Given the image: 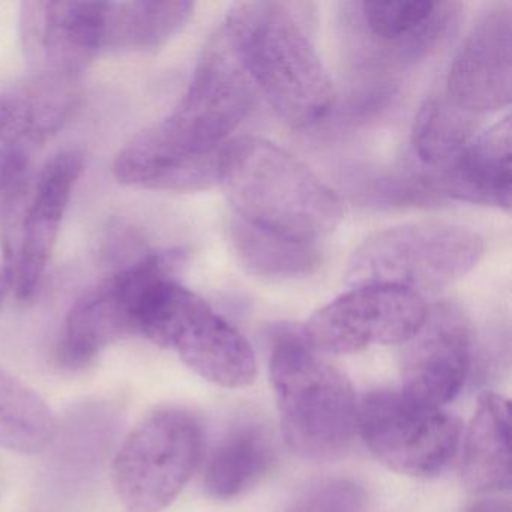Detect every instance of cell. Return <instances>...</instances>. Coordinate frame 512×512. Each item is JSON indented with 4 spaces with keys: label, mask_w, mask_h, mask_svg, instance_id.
I'll return each instance as SVG.
<instances>
[{
    "label": "cell",
    "mask_w": 512,
    "mask_h": 512,
    "mask_svg": "<svg viewBox=\"0 0 512 512\" xmlns=\"http://www.w3.org/2000/svg\"><path fill=\"white\" fill-rule=\"evenodd\" d=\"M218 32L284 122L310 128L331 112L334 85L292 4L233 5Z\"/></svg>",
    "instance_id": "obj_1"
},
{
    "label": "cell",
    "mask_w": 512,
    "mask_h": 512,
    "mask_svg": "<svg viewBox=\"0 0 512 512\" xmlns=\"http://www.w3.org/2000/svg\"><path fill=\"white\" fill-rule=\"evenodd\" d=\"M217 184L233 218L284 238L319 244L343 218L334 190L295 155L259 137L229 142Z\"/></svg>",
    "instance_id": "obj_2"
},
{
    "label": "cell",
    "mask_w": 512,
    "mask_h": 512,
    "mask_svg": "<svg viewBox=\"0 0 512 512\" xmlns=\"http://www.w3.org/2000/svg\"><path fill=\"white\" fill-rule=\"evenodd\" d=\"M269 373L289 448L304 460L341 457L356 433L358 403L349 379L302 331L289 328L272 337Z\"/></svg>",
    "instance_id": "obj_3"
},
{
    "label": "cell",
    "mask_w": 512,
    "mask_h": 512,
    "mask_svg": "<svg viewBox=\"0 0 512 512\" xmlns=\"http://www.w3.org/2000/svg\"><path fill=\"white\" fill-rule=\"evenodd\" d=\"M137 335L175 350L190 370L223 388H244L256 379V356L244 335L176 278L146 293Z\"/></svg>",
    "instance_id": "obj_4"
},
{
    "label": "cell",
    "mask_w": 512,
    "mask_h": 512,
    "mask_svg": "<svg viewBox=\"0 0 512 512\" xmlns=\"http://www.w3.org/2000/svg\"><path fill=\"white\" fill-rule=\"evenodd\" d=\"M484 250V239L458 224H401L362 242L350 260L346 280L352 287L388 284L424 296L469 274Z\"/></svg>",
    "instance_id": "obj_5"
},
{
    "label": "cell",
    "mask_w": 512,
    "mask_h": 512,
    "mask_svg": "<svg viewBox=\"0 0 512 512\" xmlns=\"http://www.w3.org/2000/svg\"><path fill=\"white\" fill-rule=\"evenodd\" d=\"M203 427L193 413L155 410L119 448L113 488L128 512H163L179 496L202 460Z\"/></svg>",
    "instance_id": "obj_6"
},
{
    "label": "cell",
    "mask_w": 512,
    "mask_h": 512,
    "mask_svg": "<svg viewBox=\"0 0 512 512\" xmlns=\"http://www.w3.org/2000/svg\"><path fill=\"white\" fill-rule=\"evenodd\" d=\"M79 151L59 152L47 161L37 178L23 179L5 191L2 250L10 289L28 301L46 274L74 188L83 175Z\"/></svg>",
    "instance_id": "obj_7"
},
{
    "label": "cell",
    "mask_w": 512,
    "mask_h": 512,
    "mask_svg": "<svg viewBox=\"0 0 512 512\" xmlns=\"http://www.w3.org/2000/svg\"><path fill=\"white\" fill-rule=\"evenodd\" d=\"M184 262V251H151L83 293L65 319L56 352L59 365L68 370L88 367L113 343L137 335L146 293L158 281L175 278Z\"/></svg>",
    "instance_id": "obj_8"
},
{
    "label": "cell",
    "mask_w": 512,
    "mask_h": 512,
    "mask_svg": "<svg viewBox=\"0 0 512 512\" xmlns=\"http://www.w3.org/2000/svg\"><path fill=\"white\" fill-rule=\"evenodd\" d=\"M356 431L380 463L416 478L443 472L457 454L461 436L454 416L403 391L365 395L358 404Z\"/></svg>",
    "instance_id": "obj_9"
},
{
    "label": "cell",
    "mask_w": 512,
    "mask_h": 512,
    "mask_svg": "<svg viewBox=\"0 0 512 512\" xmlns=\"http://www.w3.org/2000/svg\"><path fill=\"white\" fill-rule=\"evenodd\" d=\"M424 296L388 284L352 287L311 316L301 329L307 343L322 355H347L371 346L410 340L424 325Z\"/></svg>",
    "instance_id": "obj_10"
},
{
    "label": "cell",
    "mask_w": 512,
    "mask_h": 512,
    "mask_svg": "<svg viewBox=\"0 0 512 512\" xmlns=\"http://www.w3.org/2000/svg\"><path fill=\"white\" fill-rule=\"evenodd\" d=\"M109 2H23V49L35 74L79 80L110 41Z\"/></svg>",
    "instance_id": "obj_11"
},
{
    "label": "cell",
    "mask_w": 512,
    "mask_h": 512,
    "mask_svg": "<svg viewBox=\"0 0 512 512\" xmlns=\"http://www.w3.org/2000/svg\"><path fill=\"white\" fill-rule=\"evenodd\" d=\"M79 80L35 74L0 97V191L28 178L35 155L79 104Z\"/></svg>",
    "instance_id": "obj_12"
},
{
    "label": "cell",
    "mask_w": 512,
    "mask_h": 512,
    "mask_svg": "<svg viewBox=\"0 0 512 512\" xmlns=\"http://www.w3.org/2000/svg\"><path fill=\"white\" fill-rule=\"evenodd\" d=\"M475 335L458 305L428 308L424 325L403 344V392L427 406L440 407L457 397L472 370Z\"/></svg>",
    "instance_id": "obj_13"
},
{
    "label": "cell",
    "mask_w": 512,
    "mask_h": 512,
    "mask_svg": "<svg viewBox=\"0 0 512 512\" xmlns=\"http://www.w3.org/2000/svg\"><path fill=\"white\" fill-rule=\"evenodd\" d=\"M511 38V5H488L452 62L446 80L448 100L475 116L509 106Z\"/></svg>",
    "instance_id": "obj_14"
},
{
    "label": "cell",
    "mask_w": 512,
    "mask_h": 512,
    "mask_svg": "<svg viewBox=\"0 0 512 512\" xmlns=\"http://www.w3.org/2000/svg\"><path fill=\"white\" fill-rule=\"evenodd\" d=\"M359 34L380 59L415 64L439 49L458 26V2H359L352 4Z\"/></svg>",
    "instance_id": "obj_15"
},
{
    "label": "cell",
    "mask_w": 512,
    "mask_h": 512,
    "mask_svg": "<svg viewBox=\"0 0 512 512\" xmlns=\"http://www.w3.org/2000/svg\"><path fill=\"white\" fill-rule=\"evenodd\" d=\"M511 118L506 116L473 137L460 157L425 181L451 199L478 205L511 209L512 185Z\"/></svg>",
    "instance_id": "obj_16"
},
{
    "label": "cell",
    "mask_w": 512,
    "mask_h": 512,
    "mask_svg": "<svg viewBox=\"0 0 512 512\" xmlns=\"http://www.w3.org/2000/svg\"><path fill=\"white\" fill-rule=\"evenodd\" d=\"M461 479L475 494L511 488V409L502 395L479 398L464 439Z\"/></svg>",
    "instance_id": "obj_17"
},
{
    "label": "cell",
    "mask_w": 512,
    "mask_h": 512,
    "mask_svg": "<svg viewBox=\"0 0 512 512\" xmlns=\"http://www.w3.org/2000/svg\"><path fill=\"white\" fill-rule=\"evenodd\" d=\"M274 463L268 430L257 422H244L233 427L209 455L203 484L215 499H235L256 487Z\"/></svg>",
    "instance_id": "obj_18"
},
{
    "label": "cell",
    "mask_w": 512,
    "mask_h": 512,
    "mask_svg": "<svg viewBox=\"0 0 512 512\" xmlns=\"http://www.w3.org/2000/svg\"><path fill=\"white\" fill-rule=\"evenodd\" d=\"M230 244L238 262L262 280H302L316 274L323 262L317 242L284 238L236 218L230 223Z\"/></svg>",
    "instance_id": "obj_19"
},
{
    "label": "cell",
    "mask_w": 512,
    "mask_h": 512,
    "mask_svg": "<svg viewBox=\"0 0 512 512\" xmlns=\"http://www.w3.org/2000/svg\"><path fill=\"white\" fill-rule=\"evenodd\" d=\"M58 434V421L46 400L0 365V448L40 454Z\"/></svg>",
    "instance_id": "obj_20"
},
{
    "label": "cell",
    "mask_w": 512,
    "mask_h": 512,
    "mask_svg": "<svg viewBox=\"0 0 512 512\" xmlns=\"http://www.w3.org/2000/svg\"><path fill=\"white\" fill-rule=\"evenodd\" d=\"M196 5L187 0H139L112 4L109 47L160 49L190 22Z\"/></svg>",
    "instance_id": "obj_21"
},
{
    "label": "cell",
    "mask_w": 512,
    "mask_h": 512,
    "mask_svg": "<svg viewBox=\"0 0 512 512\" xmlns=\"http://www.w3.org/2000/svg\"><path fill=\"white\" fill-rule=\"evenodd\" d=\"M476 118L455 106L445 94L425 101L412 131L413 151L418 160L434 173L448 169L476 136Z\"/></svg>",
    "instance_id": "obj_22"
},
{
    "label": "cell",
    "mask_w": 512,
    "mask_h": 512,
    "mask_svg": "<svg viewBox=\"0 0 512 512\" xmlns=\"http://www.w3.org/2000/svg\"><path fill=\"white\" fill-rule=\"evenodd\" d=\"M367 494L346 479L322 482L299 497L287 512H365Z\"/></svg>",
    "instance_id": "obj_23"
},
{
    "label": "cell",
    "mask_w": 512,
    "mask_h": 512,
    "mask_svg": "<svg viewBox=\"0 0 512 512\" xmlns=\"http://www.w3.org/2000/svg\"><path fill=\"white\" fill-rule=\"evenodd\" d=\"M463 512H511V503L499 497H479L470 502Z\"/></svg>",
    "instance_id": "obj_24"
},
{
    "label": "cell",
    "mask_w": 512,
    "mask_h": 512,
    "mask_svg": "<svg viewBox=\"0 0 512 512\" xmlns=\"http://www.w3.org/2000/svg\"><path fill=\"white\" fill-rule=\"evenodd\" d=\"M10 290L7 275H5L4 269L0 268V310L4 307L5 299H7Z\"/></svg>",
    "instance_id": "obj_25"
}]
</instances>
